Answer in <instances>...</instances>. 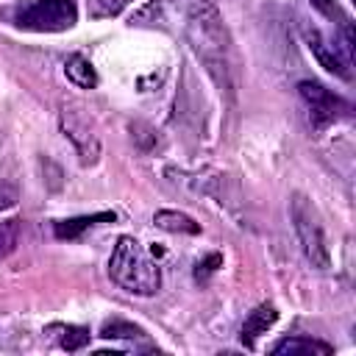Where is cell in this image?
Returning a JSON list of instances; mask_svg holds the SVG:
<instances>
[{"label":"cell","mask_w":356,"mask_h":356,"mask_svg":"<svg viewBox=\"0 0 356 356\" xmlns=\"http://www.w3.org/2000/svg\"><path fill=\"white\" fill-rule=\"evenodd\" d=\"M275 320H278V312H275L273 303L256 306V309L245 317V323H242V345H245V348H253L256 339H259L261 334H267V328H270Z\"/></svg>","instance_id":"cell-8"},{"label":"cell","mask_w":356,"mask_h":356,"mask_svg":"<svg viewBox=\"0 0 356 356\" xmlns=\"http://www.w3.org/2000/svg\"><path fill=\"white\" fill-rule=\"evenodd\" d=\"M19 239V220H0V259H6Z\"/></svg>","instance_id":"cell-16"},{"label":"cell","mask_w":356,"mask_h":356,"mask_svg":"<svg viewBox=\"0 0 356 356\" xmlns=\"http://www.w3.org/2000/svg\"><path fill=\"white\" fill-rule=\"evenodd\" d=\"M64 72H67V78H70L75 86H81V89H95V86H97V72H95V67L89 64V58H83V56H70L67 64H64Z\"/></svg>","instance_id":"cell-12"},{"label":"cell","mask_w":356,"mask_h":356,"mask_svg":"<svg viewBox=\"0 0 356 356\" xmlns=\"http://www.w3.org/2000/svg\"><path fill=\"white\" fill-rule=\"evenodd\" d=\"M100 337H106V339H131V342H134V339H145V331H142L139 325H134V323L111 320V323L103 325Z\"/></svg>","instance_id":"cell-13"},{"label":"cell","mask_w":356,"mask_h":356,"mask_svg":"<svg viewBox=\"0 0 356 356\" xmlns=\"http://www.w3.org/2000/svg\"><path fill=\"white\" fill-rule=\"evenodd\" d=\"M312 3V8H317L323 17H328V19H334V22H339L342 25V31H348V28H353V22H350V17L339 8V3L337 0H309Z\"/></svg>","instance_id":"cell-15"},{"label":"cell","mask_w":356,"mask_h":356,"mask_svg":"<svg viewBox=\"0 0 356 356\" xmlns=\"http://www.w3.org/2000/svg\"><path fill=\"white\" fill-rule=\"evenodd\" d=\"M128 3H131V0H95L92 14H95V17H114V14H120Z\"/></svg>","instance_id":"cell-18"},{"label":"cell","mask_w":356,"mask_h":356,"mask_svg":"<svg viewBox=\"0 0 356 356\" xmlns=\"http://www.w3.org/2000/svg\"><path fill=\"white\" fill-rule=\"evenodd\" d=\"M289 217L295 222V231L300 236V245H303V253L306 259L312 261V267L317 270H325L331 264V256H328V242H325V231H323V222L312 206L309 197H303L300 192L292 195V203H289Z\"/></svg>","instance_id":"cell-4"},{"label":"cell","mask_w":356,"mask_h":356,"mask_svg":"<svg viewBox=\"0 0 356 356\" xmlns=\"http://www.w3.org/2000/svg\"><path fill=\"white\" fill-rule=\"evenodd\" d=\"M17 197H19L17 181H14L8 172L0 170V211H3V209H11V206L17 203Z\"/></svg>","instance_id":"cell-17"},{"label":"cell","mask_w":356,"mask_h":356,"mask_svg":"<svg viewBox=\"0 0 356 356\" xmlns=\"http://www.w3.org/2000/svg\"><path fill=\"white\" fill-rule=\"evenodd\" d=\"M298 95L303 97L306 108H309V120L317 131L328 128L331 122H337L342 114H348V103L342 97H337L331 89H325L317 81H300L298 83Z\"/></svg>","instance_id":"cell-5"},{"label":"cell","mask_w":356,"mask_h":356,"mask_svg":"<svg viewBox=\"0 0 356 356\" xmlns=\"http://www.w3.org/2000/svg\"><path fill=\"white\" fill-rule=\"evenodd\" d=\"M75 22H78L75 0H31L14 11V25L22 31H36V33L67 31Z\"/></svg>","instance_id":"cell-3"},{"label":"cell","mask_w":356,"mask_h":356,"mask_svg":"<svg viewBox=\"0 0 356 356\" xmlns=\"http://www.w3.org/2000/svg\"><path fill=\"white\" fill-rule=\"evenodd\" d=\"M186 36L220 92L234 95V50L214 0H186Z\"/></svg>","instance_id":"cell-1"},{"label":"cell","mask_w":356,"mask_h":356,"mask_svg":"<svg viewBox=\"0 0 356 356\" xmlns=\"http://www.w3.org/2000/svg\"><path fill=\"white\" fill-rule=\"evenodd\" d=\"M108 275L111 281L131 292V295H156L161 286V273L159 267L147 259L142 245L134 236H120L111 259H108Z\"/></svg>","instance_id":"cell-2"},{"label":"cell","mask_w":356,"mask_h":356,"mask_svg":"<svg viewBox=\"0 0 356 356\" xmlns=\"http://www.w3.org/2000/svg\"><path fill=\"white\" fill-rule=\"evenodd\" d=\"M153 222H156L161 231H170V234H200V225H197V222H195L189 214L170 211V209L156 211Z\"/></svg>","instance_id":"cell-11"},{"label":"cell","mask_w":356,"mask_h":356,"mask_svg":"<svg viewBox=\"0 0 356 356\" xmlns=\"http://www.w3.org/2000/svg\"><path fill=\"white\" fill-rule=\"evenodd\" d=\"M303 36H306V44H309V50L314 53V58L328 70V72H334V75H339V78H350V70H348V61L334 50V44H328L325 42V36L317 31V28H309V25H303Z\"/></svg>","instance_id":"cell-7"},{"label":"cell","mask_w":356,"mask_h":356,"mask_svg":"<svg viewBox=\"0 0 356 356\" xmlns=\"http://www.w3.org/2000/svg\"><path fill=\"white\" fill-rule=\"evenodd\" d=\"M220 261H222V256H220V253H211L206 261H197V278H200V275H206V273H211V270H214V264H220Z\"/></svg>","instance_id":"cell-19"},{"label":"cell","mask_w":356,"mask_h":356,"mask_svg":"<svg viewBox=\"0 0 356 356\" xmlns=\"http://www.w3.org/2000/svg\"><path fill=\"white\" fill-rule=\"evenodd\" d=\"M100 222H114V211H97V214H81V217H72V220H58L53 225V234L58 239H78L86 228L100 225Z\"/></svg>","instance_id":"cell-9"},{"label":"cell","mask_w":356,"mask_h":356,"mask_svg":"<svg viewBox=\"0 0 356 356\" xmlns=\"http://www.w3.org/2000/svg\"><path fill=\"white\" fill-rule=\"evenodd\" d=\"M61 128H64V134L75 142V147H78V153H81L83 161H95V159H97L100 142H97V136H95L89 120H86L83 114H78V111H72V108H64V111H61Z\"/></svg>","instance_id":"cell-6"},{"label":"cell","mask_w":356,"mask_h":356,"mask_svg":"<svg viewBox=\"0 0 356 356\" xmlns=\"http://www.w3.org/2000/svg\"><path fill=\"white\" fill-rule=\"evenodd\" d=\"M334 348L328 342H320V339H309V337H286L281 342L273 345V353L275 356H298V353H320V356H328Z\"/></svg>","instance_id":"cell-10"},{"label":"cell","mask_w":356,"mask_h":356,"mask_svg":"<svg viewBox=\"0 0 356 356\" xmlns=\"http://www.w3.org/2000/svg\"><path fill=\"white\" fill-rule=\"evenodd\" d=\"M61 334V348L64 350H81L89 342V331L81 325H53Z\"/></svg>","instance_id":"cell-14"}]
</instances>
